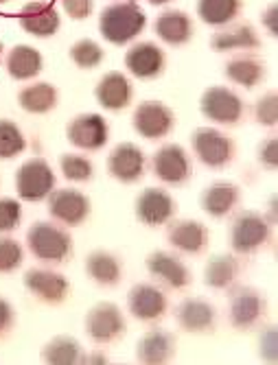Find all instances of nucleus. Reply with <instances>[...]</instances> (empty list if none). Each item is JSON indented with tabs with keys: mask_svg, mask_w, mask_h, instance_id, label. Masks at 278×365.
I'll return each mask as SVG.
<instances>
[{
	"mask_svg": "<svg viewBox=\"0 0 278 365\" xmlns=\"http://www.w3.org/2000/svg\"><path fill=\"white\" fill-rule=\"evenodd\" d=\"M267 311L265 297L252 287H230V324L239 330L254 328Z\"/></svg>",
	"mask_w": 278,
	"mask_h": 365,
	"instance_id": "6",
	"label": "nucleus"
},
{
	"mask_svg": "<svg viewBox=\"0 0 278 365\" xmlns=\"http://www.w3.org/2000/svg\"><path fill=\"white\" fill-rule=\"evenodd\" d=\"M86 274L101 287H116L123 278L121 262L114 254L96 250L86 258Z\"/></svg>",
	"mask_w": 278,
	"mask_h": 365,
	"instance_id": "28",
	"label": "nucleus"
},
{
	"mask_svg": "<svg viewBox=\"0 0 278 365\" xmlns=\"http://www.w3.org/2000/svg\"><path fill=\"white\" fill-rule=\"evenodd\" d=\"M106 356H84V363H106Z\"/></svg>",
	"mask_w": 278,
	"mask_h": 365,
	"instance_id": "46",
	"label": "nucleus"
},
{
	"mask_svg": "<svg viewBox=\"0 0 278 365\" xmlns=\"http://www.w3.org/2000/svg\"><path fill=\"white\" fill-rule=\"evenodd\" d=\"M176 322L187 333H208L215 328L217 311L202 297H189L176 309Z\"/></svg>",
	"mask_w": 278,
	"mask_h": 365,
	"instance_id": "20",
	"label": "nucleus"
},
{
	"mask_svg": "<svg viewBox=\"0 0 278 365\" xmlns=\"http://www.w3.org/2000/svg\"><path fill=\"white\" fill-rule=\"evenodd\" d=\"M239 260L230 254H217L211 260L206 262L204 267V282L206 287L217 289V291H226L230 289L237 278H239Z\"/></svg>",
	"mask_w": 278,
	"mask_h": 365,
	"instance_id": "29",
	"label": "nucleus"
},
{
	"mask_svg": "<svg viewBox=\"0 0 278 365\" xmlns=\"http://www.w3.org/2000/svg\"><path fill=\"white\" fill-rule=\"evenodd\" d=\"M0 57H3V42H0Z\"/></svg>",
	"mask_w": 278,
	"mask_h": 365,
	"instance_id": "48",
	"label": "nucleus"
},
{
	"mask_svg": "<svg viewBox=\"0 0 278 365\" xmlns=\"http://www.w3.org/2000/svg\"><path fill=\"white\" fill-rule=\"evenodd\" d=\"M239 199H241V190H239L237 184H232V182H215L202 192L199 204H202V210L206 215H211L215 219H224L237 208Z\"/></svg>",
	"mask_w": 278,
	"mask_h": 365,
	"instance_id": "23",
	"label": "nucleus"
},
{
	"mask_svg": "<svg viewBox=\"0 0 278 365\" xmlns=\"http://www.w3.org/2000/svg\"><path fill=\"white\" fill-rule=\"evenodd\" d=\"M211 46L219 53L228 51H254L261 46V38L254 26L250 24H237L226 31H219L217 36H213Z\"/></svg>",
	"mask_w": 278,
	"mask_h": 365,
	"instance_id": "27",
	"label": "nucleus"
},
{
	"mask_svg": "<svg viewBox=\"0 0 278 365\" xmlns=\"http://www.w3.org/2000/svg\"><path fill=\"white\" fill-rule=\"evenodd\" d=\"M167 241L184 254H202L208 245V230L204 223L193 219L169 221Z\"/></svg>",
	"mask_w": 278,
	"mask_h": 365,
	"instance_id": "19",
	"label": "nucleus"
},
{
	"mask_svg": "<svg viewBox=\"0 0 278 365\" xmlns=\"http://www.w3.org/2000/svg\"><path fill=\"white\" fill-rule=\"evenodd\" d=\"M61 7L73 20H86L92 14L94 3L92 0H61Z\"/></svg>",
	"mask_w": 278,
	"mask_h": 365,
	"instance_id": "42",
	"label": "nucleus"
},
{
	"mask_svg": "<svg viewBox=\"0 0 278 365\" xmlns=\"http://www.w3.org/2000/svg\"><path fill=\"white\" fill-rule=\"evenodd\" d=\"M263 24H265V29L269 31V36H272V38L278 36V9H276L274 3L263 11Z\"/></svg>",
	"mask_w": 278,
	"mask_h": 365,
	"instance_id": "44",
	"label": "nucleus"
},
{
	"mask_svg": "<svg viewBox=\"0 0 278 365\" xmlns=\"http://www.w3.org/2000/svg\"><path fill=\"white\" fill-rule=\"evenodd\" d=\"M42 66H44L42 53L26 44L14 46L7 55V73L18 81L38 77L42 73Z\"/></svg>",
	"mask_w": 278,
	"mask_h": 365,
	"instance_id": "26",
	"label": "nucleus"
},
{
	"mask_svg": "<svg viewBox=\"0 0 278 365\" xmlns=\"http://www.w3.org/2000/svg\"><path fill=\"white\" fill-rule=\"evenodd\" d=\"M136 219L149 225V227H160L169 223L176 215V202L164 188L149 186L141 195L136 197Z\"/></svg>",
	"mask_w": 278,
	"mask_h": 365,
	"instance_id": "13",
	"label": "nucleus"
},
{
	"mask_svg": "<svg viewBox=\"0 0 278 365\" xmlns=\"http://www.w3.org/2000/svg\"><path fill=\"white\" fill-rule=\"evenodd\" d=\"M131 123L138 136H143L145 140H160L171 134L176 116H173L171 108L160 101H143L136 108Z\"/></svg>",
	"mask_w": 278,
	"mask_h": 365,
	"instance_id": "9",
	"label": "nucleus"
},
{
	"mask_svg": "<svg viewBox=\"0 0 278 365\" xmlns=\"http://www.w3.org/2000/svg\"><path fill=\"white\" fill-rule=\"evenodd\" d=\"M86 333L94 344H112L125 333V319L116 304L101 302L86 315Z\"/></svg>",
	"mask_w": 278,
	"mask_h": 365,
	"instance_id": "11",
	"label": "nucleus"
},
{
	"mask_svg": "<svg viewBox=\"0 0 278 365\" xmlns=\"http://www.w3.org/2000/svg\"><path fill=\"white\" fill-rule=\"evenodd\" d=\"M59 169L64 178L71 182H88L92 180V173H94L92 162L86 155H77V153H64L59 158Z\"/></svg>",
	"mask_w": 278,
	"mask_h": 365,
	"instance_id": "35",
	"label": "nucleus"
},
{
	"mask_svg": "<svg viewBox=\"0 0 278 365\" xmlns=\"http://www.w3.org/2000/svg\"><path fill=\"white\" fill-rule=\"evenodd\" d=\"M152 169L160 182L180 186L191 178V158L180 145H164L154 153Z\"/></svg>",
	"mask_w": 278,
	"mask_h": 365,
	"instance_id": "12",
	"label": "nucleus"
},
{
	"mask_svg": "<svg viewBox=\"0 0 278 365\" xmlns=\"http://www.w3.org/2000/svg\"><path fill=\"white\" fill-rule=\"evenodd\" d=\"M42 359L51 365H75L84 363V350L73 337H55L44 346Z\"/></svg>",
	"mask_w": 278,
	"mask_h": 365,
	"instance_id": "33",
	"label": "nucleus"
},
{
	"mask_svg": "<svg viewBox=\"0 0 278 365\" xmlns=\"http://www.w3.org/2000/svg\"><path fill=\"white\" fill-rule=\"evenodd\" d=\"M71 59L79 68L90 71L103 61V48L94 40H79L71 46Z\"/></svg>",
	"mask_w": 278,
	"mask_h": 365,
	"instance_id": "36",
	"label": "nucleus"
},
{
	"mask_svg": "<svg viewBox=\"0 0 278 365\" xmlns=\"http://www.w3.org/2000/svg\"><path fill=\"white\" fill-rule=\"evenodd\" d=\"M18 103L29 114H46L57 106V90L51 83H31L18 94Z\"/></svg>",
	"mask_w": 278,
	"mask_h": 365,
	"instance_id": "31",
	"label": "nucleus"
},
{
	"mask_svg": "<svg viewBox=\"0 0 278 365\" xmlns=\"http://www.w3.org/2000/svg\"><path fill=\"white\" fill-rule=\"evenodd\" d=\"M265 219H267L269 225L276 223V197H274V195L269 197V206H267V217H265Z\"/></svg>",
	"mask_w": 278,
	"mask_h": 365,
	"instance_id": "45",
	"label": "nucleus"
},
{
	"mask_svg": "<svg viewBox=\"0 0 278 365\" xmlns=\"http://www.w3.org/2000/svg\"><path fill=\"white\" fill-rule=\"evenodd\" d=\"M94 94L101 108H106L110 112H119L131 103L134 88H131V81L123 73H108L96 83Z\"/></svg>",
	"mask_w": 278,
	"mask_h": 365,
	"instance_id": "21",
	"label": "nucleus"
},
{
	"mask_svg": "<svg viewBox=\"0 0 278 365\" xmlns=\"http://www.w3.org/2000/svg\"><path fill=\"white\" fill-rule=\"evenodd\" d=\"M0 3H7V0H0Z\"/></svg>",
	"mask_w": 278,
	"mask_h": 365,
	"instance_id": "49",
	"label": "nucleus"
},
{
	"mask_svg": "<svg viewBox=\"0 0 278 365\" xmlns=\"http://www.w3.org/2000/svg\"><path fill=\"white\" fill-rule=\"evenodd\" d=\"M167 307H169L167 295L156 284L149 282L134 284L127 293V309L141 322H158L167 313Z\"/></svg>",
	"mask_w": 278,
	"mask_h": 365,
	"instance_id": "14",
	"label": "nucleus"
},
{
	"mask_svg": "<svg viewBox=\"0 0 278 365\" xmlns=\"http://www.w3.org/2000/svg\"><path fill=\"white\" fill-rule=\"evenodd\" d=\"M147 24V18L143 9L131 0H123V3L108 5L99 16V31L114 46H123L136 36H141Z\"/></svg>",
	"mask_w": 278,
	"mask_h": 365,
	"instance_id": "1",
	"label": "nucleus"
},
{
	"mask_svg": "<svg viewBox=\"0 0 278 365\" xmlns=\"http://www.w3.org/2000/svg\"><path fill=\"white\" fill-rule=\"evenodd\" d=\"M22 221V206L18 199L0 197V232H11Z\"/></svg>",
	"mask_w": 278,
	"mask_h": 365,
	"instance_id": "38",
	"label": "nucleus"
},
{
	"mask_svg": "<svg viewBox=\"0 0 278 365\" xmlns=\"http://www.w3.org/2000/svg\"><path fill=\"white\" fill-rule=\"evenodd\" d=\"M147 272L154 280L164 284L167 289L180 291L191 284V272L182 258H178L171 252H154L147 258Z\"/></svg>",
	"mask_w": 278,
	"mask_h": 365,
	"instance_id": "15",
	"label": "nucleus"
},
{
	"mask_svg": "<svg viewBox=\"0 0 278 365\" xmlns=\"http://www.w3.org/2000/svg\"><path fill=\"white\" fill-rule=\"evenodd\" d=\"M66 138L84 151H99L110 138V127L101 114H79L68 123Z\"/></svg>",
	"mask_w": 278,
	"mask_h": 365,
	"instance_id": "10",
	"label": "nucleus"
},
{
	"mask_svg": "<svg viewBox=\"0 0 278 365\" xmlns=\"http://www.w3.org/2000/svg\"><path fill=\"white\" fill-rule=\"evenodd\" d=\"M193 151L199 158L202 164L211 169H224L226 164L232 162L234 155V143L222 134L219 129L213 127H199L193 131Z\"/></svg>",
	"mask_w": 278,
	"mask_h": 365,
	"instance_id": "5",
	"label": "nucleus"
},
{
	"mask_svg": "<svg viewBox=\"0 0 278 365\" xmlns=\"http://www.w3.org/2000/svg\"><path fill=\"white\" fill-rule=\"evenodd\" d=\"M156 36L169 46H182L193 38V22L184 11L167 9L156 18Z\"/></svg>",
	"mask_w": 278,
	"mask_h": 365,
	"instance_id": "24",
	"label": "nucleus"
},
{
	"mask_svg": "<svg viewBox=\"0 0 278 365\" xmlns=\"http://www.w3.org/2000/svg\"><path fill=\"white\" fill-rule=\"evenodd\" d=\"M259 350H261V359L267 363H276L278 361V337H276V326H269L261 333L259 339Z\"/></svg>",
	"mask_w": 278,
	"mask_h": 365,
	"instance_id": "40",
	"label": "nucleus"
},
{
	"mask_svg": "<svg viewBox=\"0 0 278 365\" xmlns=\"http://www.w3.org/2000/svg\"><path fill=\"white\" fill-rule=\"evenodd\" d=\"M254 114H257V120L263 127H274L276 125V120H278V96H276V92H267V94H263L259 98Z\"/></svg>",
	"mask_w": 278,
	"mask_h": 365,
	"instance_id": "39",
	"label": "nucleus"
},
{
	"mask_svg": "<svg viewBox=\"0 0 278 365\" xmlns=\"http://www.w3.org/2000/svg\"><path fill=\"white\" fill-rule=\"evenodd\" d=\"M46 199H49V215L57 223L68 225V227L81 225L90 217V210H92L90 199L81 190H75V188L53 190Z\"/></svg>",
	"mask_w": 278,
	"mask_h": 365,
	"instance_id": "8",
	"label": "nucleus"
},
{
	"mask_svg": "<svg viewBox=\"0 0 278 365\" xmlns=\"http://www.w3.org/2000/svg\"><path fill=\"white\" fill-rule=\"evenodd\" d=\"M226 77L241 88H254L265 79V66L254 55H239L226 63Z\"/></svg>",
	"mask_w": 278,
	"mask_h": 365,
	"instance_id": "30",
	"label": "nucleus"
},
{
	"mask_svg": "<svg viewBox=\"0 0 278 365\" xmlns=\"http://www.w3.org/2000/svg\"><path fill=\"white\" fill-rule=\"evenodd\" d=\"M59 14L53 5L46 3H29L20 11V26L31 33L33 38H51L59 31Z\"/></svg>",
	"mask_w": 278,
	"mask_h": 365,
	"instance_id": "22",
	"label": "nucleus"
},
{
	"mask_svg": "<svg viewBox=\"0 0 278 365\" xmlns=\"http://www.w3.org/2000/svg\"><path fill=\"white\" fill-rule=\"evenodd\" d=\"M125 68L138 79H156L164 71V51L154 42H138L125 53Z\"/></svg>",
	"mask_w": 278,
	"mask_h": 365,
	"instance_id": "17",
	"label": "nucleus"
},
{
	"mask_svg": "<svg viewBox=\"0 0 278 365\" xmlns=\"http://www.w3.org/2000/svg\"><path fill=\"white\" fill-rule=\"evenodd\" d=\"M259 162L261 167L274 171L278 167V143H276V136H269L267 140L261 143L259 147Z\"/></svg>",
	"mask_w": 278,
	"mask_h": 365,
	"instance_id": "41",
	"label": "nucleus"
},
{
	"mask_svg": "<svg viewBox=\"0 0 278 365\" xmlns=\"http://www.w3.org/2000/svg\"><path fill=\"white\" fill-rule=\"evenodd\" d=\"M16 190L22 202H42L55 190V173L46 160L33 158L16 171Z\"/></svg>",
	"mask_w": 278,
	"mask_h": 365,
	"instance_id": "4",
	"label": "nucleus"
},
{
	"mask_svg": "<svg viewBox=\"0 0 278 365\" xmlns=\"http://www.w3.org/2000/svg\"><path fill=\"white\" fill-rule=\"evenodd\" d=\"M167 3H171V0H149V5H154V7H158V5H167Z\"/></svg>",
	"mask_w": 278,
	"mask_h": 365,
	"instance_id": "47",
	"label": "nucleus"
},
{
	"mask_svg": "<svg viewBox=\"0 0 278 365\" xmlns=\"http://www.w3.org/2000/svg\"><path fill=\"white\" fill-rule=\"evenodd\" d=\"M173 352H176V339H173V335L167 333V330L154 328L141 341H138L136 356L141 363L158 365V363L171 361Z\"/></svg>",
	"mask_w": 278,
	"mask_h": 365,
	"instance_id": "25",
	"label": "nucleus"
},
{
	"mask_svg": "<svg viewBox=\"0 0 278 365\" xmlns=\"http://www.w3.org/2000/svg\"><path fill=\"white\" fill-rule=\"evenodd\" d=\"M26 245L31 254L42 262H64L73 254L71 235L51 221L33 223L26 232Z\"/></svg>",
	"mask_w": 278,
	"mask_h": 365,
	"instance_id": "2",
	"label": "nucleus"
},
{
	"mask_svg": "<svg viewBox=\"0 0 278 365\" xmlns=\"http://www.w3.org/2000/svg\"><path fill=\"white\" fill-rule=\"evenodd\" d=\"M26 147L24 134L14 120H0V160H11L20 155Z\"/></svg>",
	"mask_w": 278,
	"mask_h": 365,
	"instance_id": "34",
	"label": "nucleus"
},
{
	"mask_svg": "<svg viewBox=\"0 0 278 365\" xmlns=\"http://www.w3.org/2000/svg\"><path fill=\"white\" fill-rule=\"evenodd\" d=\"M24 252L16 239H0V274H11L22 264Z\"/></svg>",
	"mask_w": 278,
	"mask_h": 365,
	"instance_id": "37",
	"label": "nucleus"
},
{
	"mask_svg": "<svg viewBox=\"0 0 278 365\" xmlns=\"http://www.w3.org/2000/svg\"><path fill=\"white\" fill-rule=\"evenodd\" d=\"M108 171L123 184H134L145 173V153L134 143H121L108 158Z\"/></svg>",
	"mask_w": 278,
	"mask_h": 365,
	"instance_id": "16",
	"label": "nucleus"
},
{
	"mask_svg": "<svg viewBox=\"0 0 278 365\" xmlns=\"http://www.w3.org/2000/svg\"><path fill=\"white\" fill-rule=\"evenodd\" d=\"M199 110L208 120H213V123L237 125L243 116V101H241V96L237 92H232L230 88L213 86L202 94Z\"/></svg>",
	"mask_w": 278,
	"mask_h": 365,
	"instance_id": "7",
	"label": "nucleus"
},
{
	"mask_svg": "<svg viewBox=\"0 0 278 365\" xmlns=\"http://www.w3.org/2000/svg\"><path fill=\"white\" fill-rule=\"evenodd\" d=\"M272 237V225L257 210H241L230 223V247L234 254H254Z\"/></svg>",
	"mask_w": 278,
	"mask_h": 365,
	"instance_id": "3",
	"label": "nucleus"
},
{
	"mask_svg": "<svg viewBox=\"0 0 278 365\" xmlns=\"http://www.w3.org/2000/svg\"><path fill=\"white\" fill-rule=\"evenodd\" d=\"M24 287L46 304H61L71 291V284L61 274L49 269H29L24 274Z\"/></svg>",
	"mask_w": 278,
	"mask_h": 365,
	"instance_id": "18",
	"label": "nucleus"
},
{
	"mask_svg": "<svg viewBox=\"0 0 278 365\" xmlns=\"http://www.w3.org/2000/svg\"><path fill=\"white\" fill-rule=\"evenodd\" d=\"M241 11V0H199L197 16L208 26H226Z\"/></svg>",
	"mask_w": 278,
	"mask_h": 365,
	"instance_id": "32",
	"label": "nucleus"
},
{
	"mask_svg": "<svg viewBox=\"0 0 278 365\" xmlns=\"http://www.w3.org/2000/svg\"><path fill=\"white\" fill-rule=\"evenodd\" d=\"M11 326H14V309L5 297H0V335H5Z\"/></svg>",
	"mask_w": 278,
	"mask_h": 365,
	"instance_id": "43",
	"label": "nucleus"
}]
</instances>
